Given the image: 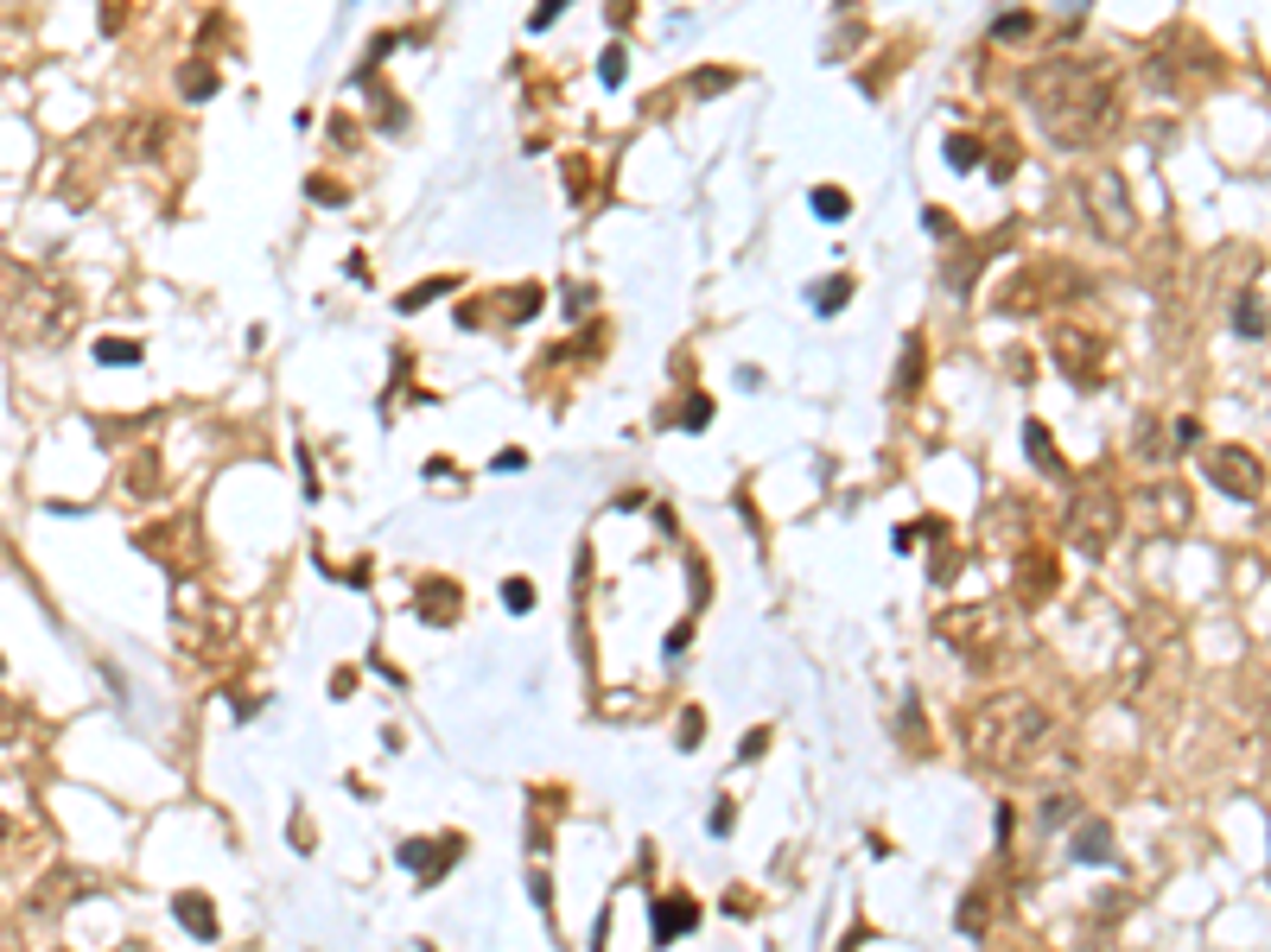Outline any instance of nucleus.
Here are the masks:
<instances>
[{"instance_id": "6ab92c4d", "label": "nucleus", "mask_w": 1271, "mask_h": 952, "mask_svg": "<svg viewBox=\"0 0 1271 952\" xmlns=\"http://www.w3.org/2000/svg\"><path fill=\"white\" fill-rule=\"evenodd\" d=\"M916 381H922V343H916V336H909V343H903V375H896V387H903V394H909V387H916Z\"/></svg>"}, {"instance_id": "a211bd4d", "label": "nucleus", "mask_w": 1271, "mask_h": 952, "mask_svg": "<svg viewBox=\"0 0 1271 952\" xmlns=\"http://www.w3.org/2000/svg\"><path fill=\"white\" fill-rule=\"evenodd\" d=\"M1024 445H1030V458H1036V464H1049V471H1062V458H1056V445H1049V432H1043V420H1030V426H1024Z\"/></svg>"}, {"instance_id": "2f4dec72", "label": "nucleus", "mask_w": 1271, "mask_h": 952, "mask_svg": "<svg viewBox=\"0 0 1271 952\" xmlns=\"http://www.w3.org/2000/svg\"><path fill=\"white\" fill-rule=\"evenodd\" d=\"M922 223H929V236H954V216H947V210H929Z\"/></svg>"}, {"instance_id": "c756f323", "label": "nucleus", "mask_w": 1271, "mask_h": 952, "mask_svg": "<svg viewBox=\"0 0 1271 952\" xmlns=\"http://www.w3.org/2000/svg\"><path fill=\"white\" fill-rule=\"evenodd\" d=\"M1024 32H1030V13H1005L998 19V39H1024Z\"/></svg>"}, {"instance_id": "dca6fc26", "label": "nucleus", "mask_w": 1271, "mask_h": 952, "mask_svg": "<svg viewBox=\"0 0 1271 952\" xmlns=\"http://www.w3.org/2000/svg\"><path fill=\"white\" fill-rule=\"evenodd\" d=\"M814 216L846 223V216H852V197H846V190H833V185H821V190H814Z\"/></svg>"}, {"instance_id": "aec40b11", "label": "nucleus", "mask_w": 1271, "mask_h": 952, "mask_svg": "<svg viewBox=\"0 0 1271 952\" xmlns=\"http://www.w3.org/2000/svg\"><path fill=\"white\" fill-rule=\"evenodd\" d=\"M502 604H509L515 617H522V610H535V584H528V578H509V584H502Z\"/></svg>"}, {"instance_id": "7ed1b4c3", "label": "nucleus", "mask_w": 1271, "mask_h": 952, "mask_svg": "<svg viewBox=\"0 0 1271 952\" xmlns=\"http://www.w3.org/2000/svg\"><path fill=\"white\" fill-rule=\"evenodd\" d=\"M934 629H941V642L967 666H985L998 654V610L992 604H954V610H941Z\"/></svg>"}, {"instance_id": "9d476101", "label": "nucleus", "mask_w": 1271, "mask_h": 952, "mask_svg": "<svg viewBox=\"0 0 1271 952\" xmlns=\"http://www.w3.org/2000/svg\"><path fill=\"white\" fill-rule=\"evenodd\" d=\"M458 851H464L458 838H445L440 851H433L427 838H414V845H401V863H407V870H427V876H440L445 863H458Z\"/></svg>"}, {"instance_id": "393cba45", "label": "nucleus", "mask_w": 1271, "mask_h": 952, "mask_svg": "<svg viewBox=\"0 0 1271 952\" xmlns=\"http://www.w3.org/2000/svg\"><path fill=\"white\" fill-rule=\"evenodd\" d=\"M681 420H686V432H706V420H712V400H706V394H693Z\"/></svg>"}, {"instance_id": "f257e3e1", "label": "nucleus", "mask_w": 1271, "mask_h": 952, "mask_svg": "<svg viewBox=\"0 0 1271 952\" xmlns=\"http://www.w3.org/2000/svg\"><path fill=\"white\" fill-rule=\"evenodd\" d=\"M967 750L992 775H1030L1056 750V717L1043 712L1036 699H1024V692H992L967 717Z\"/></svg>"}, {"instance_id": "f3484780", "label": "nucleus", "mask_w": 1271, "mask_h": 952, "mask_svg": "<svg viewBox=\"0 0 1271 952\" xmlns=\"http://www.w3.org/2000/svg\"><path fill=\"white\" fill-rule=\"evenodd\" d=\"M96 362H108V369H121V362H141V343H134V336H128V343H121V336H102V343H96Z\"/></svg>"}, {"instance_id": "412c9836", "label": "nucleus", "mask_w": 1271, "mask_h": 952, "mask_svg": "<svg viewBox=\"0 0 1271 952\" xmlns=\"http://www.w3.org/2000/svg\"><path fill=\"white\" fill-rule=\"evenodd\" d=\"M947 159H954L960 172H973V166H979V141H973V134H954V141H947Z\"/></svg>"}, {"instance_id": "6e6552de", "label": "nucleus", "mask_w": 1271, "mask_h": 952, "mask_svg": "<svg viewBox=\"0 0 1271 952\" xmlns=\"http://www.w3.org/2000/svg\"><path fill=\"white\" fill-rule=\"evenodd\" d=\"M648 921H655V940H661V947H674V940H686V934L699 927V902H693V896H661Z\"/></svg>"}, {"instance_id": "b1692460", "label": "nucleus", "mask_w": 1271, "mask_h": 952, "mask_svg": "<svg viewBox=\"0 0 1271 952\" xmlns=\"http://www.w3.org/2000/svg\"><path fill=\"white\" fill-rule=\"evenodd\" d=\"M846 299H852V280H827V286H821V292H814V305H821V312H833V305H846Z\"/></svg>"}, {"instance_id": "1a4fd4ad", "label": "nucleus", "mask_w": 1271, "mask_h": 952, "mask_svg": "<svg viewBox=\"0 0 1271 952\" xmlns=\"http://www.w3.org/2000/svg\"><path fill=\"white\" fill-rule=\"evenodd\" d=\"M458 604H464V597H458L451 578H427V584H420V617L427 622H458Z\"/></svg>"}, {"instance_id": "cd10ccee", "label": "nucleus", "mask_w": 1271, "mask_h": 952, "mask_svg": "<svg viewBox=\"0 0 1271 952\" xmlns=\"http://www.w3.org/2000/svg\"><path fill=\"white\" fill-rule=\"evenodd\" d=\"M566 6H573V0H540V6H535V19H528V26H535V32H540V26H553V19H560Z\"/></svg>"}, {"instance_id": "423d86ee", "label": "nucleus", "mask_w": 1271, "mask_h": 952, "mask_svg": "<svg viewBox=\"0 0 1271 952\" xmlns=\"http://www.w3.org/2000/svg\"><path fill=\"white\" fill-rule=\"evenodd\" d=\"M1080 197H1087V210L1100 216V229H1106L1113 241L1131 236V197H1125L1119 172H1087V178H1080Z\"/></svg>"}, {"instance_id": "4be33fe9", "label": "nucleus", "mask_w": 1271, "mask_h": 952, "mask_svg": "<svg viewBox=\"0 0 1271 952\" xmlns=\"http://www.w3.org/2000/svg\"><path fill=\"white\" fill-rule=\"evenodd\" d=\"M1233 318H1240V331H1246V336H1266V305H1259V299H1240V312H1233Z\"/></svg>"}, {"instance_id": "72a5a7b5", "label": "nucleus", "mask_w": 1271, "mask_h": 952, "mask_svg": "<svg viewBox=\"0 0 1271 952\" xmlns=\"http://www.w3.org/2000/svg\"><path fill=\"white\" fill-rule=\"evenodd\" d=\"M1266 781H1271V750H1266Z\"/></svg>"}, {"instance_id": "f8f14e48", "label": "nucleus", "mask_w": 1271, "mask_h": 952, "mask_svg": "<svg viewBox=\"0 0 1271 952\" xmlns=\"http://www.w3.org/2000/svg\"><path fill=\"white\" fill-rule=\"evenodd\" d=\"M1075 857L1080 863H1113V832H1106L1100 819H1087V825L1075 832Z\"/></svg>"}, {"instance_id": "c85d7f7f", "label": "nucleus", "mask_w": 1271, "mask_h": 952, "mask_svg": "<svg viewBox=\"0 0 1271 952\" xmlns=\"http://www.w3.org/2000/svg\"><path fill=\"white\" fill-rule=\"evenodd\" d=\"M312 203H343V185H331V178H312Z\"/></svg>"}, {"instance_id": "20e7f679", "label": "nucleus", "mask_w": 1271, "mask_h": 952, "mask_svg": "<svg viewBox=\"0 0 1271 952\" xmlns=\"http://www.w3.org/2000/svg\"><path fill=\"white\" fill-rule=\"evenodd\" d=\"M1119 533V495L1113 489H1080L1069 502V540H1075L1087 559H1100Z\"/></svg>"}, {"instance_id": "7c9ffc66", "label": "nucleus", "mask_w": 1271, "mask_h": 952, "mask_svg": "<svg viewBox=\"0 0 1271 952\" xmlns=\"http://www.w3.org/2000/svg\"><path fill=\"white\" fill-rule=\"evenodd\" d=\"M725 83H732V70H706V77H699L693 90H699V95H719V90H725Z\"/></svg>"}, {"instance_id": "ddd939ff", "label": "nucleus", "mask_w": 1271, "mask_h": 952, "mask_svg": "<svg viewBox=\"0 0 1271 952\" xmlns=\"http://www.w3.org/2000/svg\"><path fill=\"white\" fill-rule=\"evenodd\" d=\"M172 908H179V921L192 927L197 940H217V908L204 902V896H192V889H185V896H179Z\"/></svg>"}, {"instance_id": "bb28decb", "label": "nucleus", "mask_w": 1271, "mask_h": 952, "mask_svg": "<svg viewBox=\"0 0 1271 952\" xmlns=\"http://www.w3.org/2000/svg\"><path fill=\"white\" fill-rule=\"evenodd\" d=\"M598 77H604V83H624V45H611V51H604V64H598Z\"/></svg>"}, {"instance_id": "5701e85b", "label": "nucleus", "mask_w": 1271, "mask_h": 952, "mask_svg": "<svg viewBox=\"0 0 1271 952\" xmlns=\"http://www.w3.org/2000/svg\"><path fill=\"white\" fill-rule=\"evenodd\" d=\"M699 737H706V712L693 705V712H681V750H699Z\"/></svg>"}, {"instance_id": "9b49d317", "label": "nucleus", "mask_w": 1271, "mask_h": 952, "mask_svg": "<svg viewBox=\"0 0 1271 952\" xmlns=\"http://www.w3.org/2000/svg\"><path fill=\"white\" fill-rule=\"evenodd\" d=\"M1018 591H1024V604H1043V597H1056V559H1049V553H1030V559H1024V578H1018Z\"/></svg>"}, {"instance_id": "a878e982", "label": "nucleus", "mask_w": 1271, "mask_h": 952, "mask_svg": "<svg viewBox=\"0 0 1271 952\" xmlns=\"http://www.w3.org/2000/svg\"><path fill=\"white\" fill-rule=\"evenodd\" d=\"M210 90H217V77H210L204 64H192V77H185V95H192V102H204Z\"/></svg>"}, {"instance_id": "4468645a", "label": "nucleus", "mask_w": 1271, "mask_h": 952, "mask_svg": "<svg viewBox=\"0 0 1271 952\" xmlns=\"http://www.w3.org/2000/svg\"><path fill=\"white\" fill-rule=\"evenodd\" d=\"M26 724H32V712H26L19 699H6V692H0V750H6V743H19V737H26Z\"/></svg>"}, {"instance_id": "f03ea898", "label": "nucleus", "mask_w": 1271, "mask_h": 952, "mask_svg": "<svg viewBox=\"0 0 1271 952\" xmlns=\"http://www.w3.org/2000/svg\"><path fill=\"white\" fill-rule=\"evenodd\" d=\"M1024 95L1056 146H1093L1113 128V83L1093 64H1043L1024 77Z\"/></svg>"}, {"instance_id": "473e14b6", "label": "nucleus", "mask_w": 1271, "mask_h": 952, "mask_svg": "<svg viewBox=\"0 0 1271 952\" xmlns=\"http://www.w3.org/2000/svg\"><path fill=\"white\" fill-rule=\"evenodd\" d=\"M0 952H19V940H13V934H0Z\"/></svg>"}, {"instance_id": "0eeeda50", "label": "nucleus", "mask_w": 1271, "mask_h": 952, "mask_svg": "<svg viewBox=\"0 0 1271 952\" xmlns=\"http://www.w3.org/2000/svg\"><path fill=\"white\" fill-rule=\"evenodd\" d=\"M1049 349H1056L1062 375L1093 381V336H1087V331H1075V325H1056V331H1049Z\"/></svg>"}, {"instance_id": "2eb2a0df", "label": "nucleus", "mask_w": 1271, "mask_h": 952, "mask_svg": "<svg viewBox=\"0 0 1271 952\" xmlns=\"http://www.w3.org/2000/svg\"><path fill=\"white\" fill-rule=\"evenodd\" d=\"M458 286V274H440V280H427V286H414V292H401V312H420V305H433V299H445Z\"/></svg>"}, {"instance_id": "39448f33", "label": "nucleus", "mask_w": 1271, "mask_h": 952, "mask_svg": "<svg viewBox=\"0 0 1271 952\" xmlns=\"http://www.w3.org/2000/svg\"><path fill=\"white\" fill-rule=\"evenodd\" d=\"M1208 476L1221 495H1240V502H1259L1266 495V464L1246 451V445H1215L1208 451Z\"/></svg>"}]
</instances>
